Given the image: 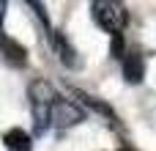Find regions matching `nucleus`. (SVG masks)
<instances>
[{"label":"nucleus","mask_w":156,"mask_h":151,"mask_svg":"<svg viewBox=\"0 0 156 151\" xmlns=\"http://www.w3.org/2000/svg\"><path fill=\"white\" fill-rule=\"evenodd\" d=\"M123 36H112V47H110V52H112V58H118V61H123Z\"/></svg>","instance_id":"1a4fd4ad"},{"label":"nucleus","mask_w":156,"mask_h":151,"mask_svg":"<svg viewBox=\"0 0 156 151\" xmlns=\"http://www.w3.org/2000/svg\"><path fill=\"white\" fill-rule=\"evenodd\" d=\"M74 94H77V99H80L82 105H88V107H93L96 113H104V116H107L110 121H115V113H112V110H110V107H107L104 102H99V99H93V96H88L85 91H74Z\"/></svg>","instance_id":"6e6552de"},{"label":"nucleus","mask_w":156,"mask_h":151,"mask_svg":"<svg viewBox=\"0 0 156 151\" xmlns=\"http://www.w3.org/2000/svg\"><path fill=\"white\" fill-rule=\"evenodd\" d=\"M3 143H5L11 151H30V146H33V143H30V135L22 132V129H11V132H5Z\"/></svg>","instance_id":"0eeeda50"},{"label":"nucleus","mask_w":156,"mask_h":151,"mask_svg":"<svg viewBox=\"0 0 156 151\" xmlns=\"http://www.w3.org/2000/svg\"><path fill=\"white\" fill-rule=\"evenodd\" d=\"M3 17H5V3L0 0V41L5 39V36H3Z\"/></svg>","instance_id":"9d476101"},{"label":"nucleus","mask_w":156,"mask_h":151,"mask_svg":"<svg viewBox=\"0 0 156 151\" xmlns=\"http://www.w3.org/2000/svg\"><path fill=\"white\" fill-rule=\"evenodd\" d=\"M93 19L112 36H121V30L126 28L129 22V14H126V6L115 3V0H96L93 6Z\"/></svg>","instance_id":"f03ea898"},{"label":"nucleus","mask_w":156,"mask_h":151,"mask_svg":"<svg viewBox=\"0 0 156 151\" xmlns=\"http://www.w3.org/2000/svg\"><path fill=\"white\" fill-rule=\"evenodd\" d=\"M143 74H145L143 55H140V52H129V55H123V77H126V83H140Z\"/></svg>","instance_id":"20e7f679"},{"label":"nucleus","mask_w":156,"mask_h":151,"mask_svg":"<svg viewBox=\"0 0 156 151\" xmlns=\"http://www.w3.org/2000/svg\"><path fill=\"white\" fill-rule=\"evenodd\" d=\"M52 105H55V91L47 80H33L30 83V107H33V129L41 138L52 121Z\"/></svg>","instance_id":"f257e3e1"},{"label":"nucleus","mask_w":156,"mask_h":151,"mask_svg":"<svg viewBox=\"0 0 156 151\" xmlns=\"http://www.w3.org/2000/svg\"><path fill=\"white\" fill-rule=\"evenodd\" d=\"M52 44H55V50H58L60 61H63L66 66H71V69H74V66H77V58H74L77 52H74V47L66 41V36H63L60 30H55V33H52Z\"/></svg>","instance_id":"423d86ee"},{"label":"nucleus","mask_w":156,"mask_h":151,"mask_svg":"<svg viewBox=\"0 0 156 151\" xmlns=\"http://www.w3.org/2000/svg\"><path fill=\"white\" fill-rule=\"evenodd\" d=\"M0 50H3V55H5V61H8L11 66H25V63H27L25 47L16 44L14 39H3V41H0Z\"/></svg>","instance_id":"39448f33"},{"label":"nucleus","mask_w":156,"mask_h":151,"mask_svg":"<svg viewBox=\"0 0 156 151\" xmlns=\"http://www.w3.org/2000/svg\"><path fill=\"white\" fill-rule=\"evenodd\" d=\"M85 118V110L71 102V99H63V96H55V105H52V124L58 127H71L77 121Z\"/></svg>","instance_id":"7ed1b4c3"}]
</instances>
